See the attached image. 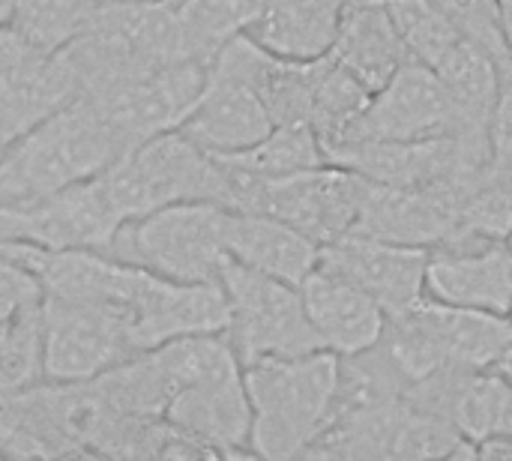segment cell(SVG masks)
Instances as JSON below:
<instances>
[{
  "label": "cell",
  "mask_w": 512,
  "mask_h": 461,
  "mask_svg": "<svg viewBox=\"0 0 512 461\" xmlns=\"http://www.w3.org/2000/svg\"><path fill=\"white\" fill-rule=\"evenodd\" d=\"M450 126L453 111L438 72L426 63L408 60L381 90L372 93V105L357 138L426 141L447 135Z\"/></svg>",
  "instance_id": "e0dca14e"
},
{
  "label": "cell",
  "mask_w": 512,
  "mask_h": 461,
  "mask_svg": "<svg viewBox=\"0 0 512 461\" xmlns=\"http://www.w3.org/2000/svg\"><path fill=\"white\" fill-rule=\"evenodd\" d=\"M6 144H9V138H6V135H3V132H0V153H3V150H6Z\"/></svg>",
  "instance_id": "e575fe53"
},
{
  "label": "cell",
  "mask_w": 512,
  "mask_h": 461,
  "mask_svg": "<svg viewBox=\"0 0 512 461\" xmlns=\"http://www.w3.org/2000/svg\"><path fill=\"white\" fill-rule=\"evenodd\" d=\"M57 54L78 99L174 60H189L183 51L177 6L132 0H105L90 27Z\"/></svg>",
  "instance_id": "3957f363"
},
{
  "label": "cell",
  "mask_w": 512,
  "mask_h": 461,
  "mask_svg": "<svg viewBox=\"0 0 512 461\" xmlns=\"http://www.w3.org/2000/svg\"><path fill=\"white\" fill-rule=\"evenodd\" d=\"M450 99L453 126L459 135H492L501 102L504 66L480 45L462 39L435 69Z\"/></svg>",
  "instance_id": "603a6c76"
},
{
  "label": "cell",
  "mask_w": 512,
  "mask_h": 461,
  "mask_svg": "<svg viewBox=\"0 0 512 461\" xmlns=\"http://www.w3.org/2000/svg\"><path fill=\"white\" fill-rule=\"evenodd\" d=\"M102 3L105 0H12L9 24L39 48L57 54L90 27Z\"/></svg>",
  "instance_id": "4316f807"
},
{
  "label": "cell",
  "mask_w": 512,
  "mask_h": 461,
  "mask_svg": "<svg viewBox=\"0 0 512 461\" xmlns=\"http://www.w3.org/2000/svg\"><path fill=\"white\" fill-rule=\"evenodd\" d=\"M42 282L24 264L0 252V324L18 318L27 309L42 306Z\"/></svg>",
  "instance_id": "4dcf8cb0"
},
{
  "label": "cell",
  "mask_w": 512,
  "mask_h": 461,
  "mask_svg": "<svg viewBox=\"0 0 512 461\" xmlns=\"http://www.w3.org/2000/svg\"><path fill=\"white\" fill-rule=\"evenodd\" d=\"M42 345L48 384H84L135 357L117 312L93 303L42 297Z\"/></svg>",
  "instance_id": "8fae6325"
},
{
  "label": "cell",
  "mask_w": 512,
  "mask_h": 461,
  "mask_svg": "<svg viewBox=\"0 0 512 461\" xmlns=\"http://www.w3.org/2000/svg\"><path fill=\"white\" fill-rule=\"evenodd\" d=\"M267 0H180L177 21L189 60L210 63L222 45L249 33Z\"/></svg>",
  "instance_id": "d4e9b609"
},
{
  "label": "cell",
  "mask_w": 512,
  "mask_h": 461,
  "mask_svg": "<svg viewBox=\"0 0 512 461\" xmlns=\"http://www.w3.org/2000/svg\"><path fill=\"white\" fill-rule=\"evenodd\" d=\"M228 213L213 201L171 204L126 222L105 252L174 282H219L231 261Z\"/></svg>",
  "instance_id": "8992f818"
},
{
  "label": "cell",
  "mask_w": 512,
  "mask_h": 461,
  "mask_svg": "<svg viewBox=\"0 0 512 461\" xmlns=\"http://www.w3.org/2000/svg\"><path fill=\"white\" fill-rule=\"evenodd\" d=\"M384 3L411 60L438 69L444 57L462 42V33L435 0H384Z\"/></svg>",
  "instance_id": "83f0119b"
},
{
  "label": "cell",
  "mask_w": 512,
  "mask_h": 461,
  "mask_svg": "<svg viewBox=\"0 0 512 461\" xmlns=\"http://www.w3.org/2000/svg\"><path fill=\"white\" fill-rule=\"evenodd\" d=\"M225 243L231 261L297 288L321 261V246L312 237L267 213L231 210Z\"/></svg>",
  "instance_id": "ffe728a7"
},
{
  "label": "cell",
  "mask_w": 512,
  "mask_h": 461,
  "mask_svg": "<svg viewBox=\"0 0 512 461\" xmlns=\"http://www.w3.org/2000/svg\"><path fill=\"white\" fill-rule=\"evenodd\" d=\"M162 420L201 444L210 456L255 459L249 450L252 405L240 360L222 363L207 375L183 384L171 396Z\"/></svg>",
  "instance_id": "4fadbf2b"
},
{
  "label": "cell",
  "mask_w": 512,
  "mask_h": 461,
  "mask_svg": "<svg viewBox=\"0 0 512 461\" xmlns=\"http://www.w3.org/2000/svg\"><path fill=\"white\" fill-rule=\"evenodd\" d=\"M120 228L123 219L114 210L99 177L27 204L0 207V240L27 243L45 252H105Z\"/></svg>",
  "instance_id": "30bf717a"
},
{
  "label": "cell",
  "mask_w": 512,
  "mask_h": 461,
  "mask_svg": "<svg viewBox=\"0 0 512 461\" xmlns=\"http://www.w3.org/2000/svg\"><path fill=\"white\" fill-rule=\"evenodd\" d=\"M120 156L123 147L93 102L75 99L6 144L0 153V207L93 180Z\"/></svg>",
  "instance_id": "6da1fadb"
},
{
  "label": "cell",
  "mask_w": 512,
  "mask_h": 461,
  "mask_svg": "<svg viewBox=\"0 0 512 461\" xmlns=\"http://www.w3.org/2000/svg\"><path fill=\"white\" fill-rule=\"evenodd\" d=\"M222 159H228L234 168H240L252 177H261V180L288 177V174H300V171L327 165L324 147L306 120L273 126L270 135L261 138L255 147L234 153V156H222Z\"/></svg>",
  "instance_id": "484cf974"
},
{
  "label": "cell",
  "mask_w": 512,
  "mask_h": 461,
  "mask_svg": "<svg viewBox=\"0 0 512 461\" xmlns=\"http://www.w3.org/2000/svg\"><path fill=\"white\" fill-rule=\"evenodd\" d=\"M369 105H372V90L360 78H354L345 66H339L330 54L309 108V126L315 129L324 156L360 135V123Z\"/></svg>",
  "instance_id": "cb8c5ba5"
},
{
  "label": "cell",
  "mask_w": 512,
  "mask_h": 461,
  "mask_svg": "<svg viewBox=\"0 0 512 461\" xmlns=\"http://www.w3.org/2000/svg\"><path fill=\"white\" fill-rule=\"evenodd\" d=\"M435 3L456 24L462 39H468V42L480 45L483 51H489L501 66L510 63L498 0H435Z\"/></svg>",
  "instance_id": "f546056e"
},
{
  "label": "cell",
  "mask_w": 512,
  "mask_h": 461,
  "mask_svg": "<svg viewBox=\"0 0 512 461\" xmlns=\"http://www.w3.org/2000/svg\"><path fill=\"white\" fill-rule=\"evenodd\" d=\"M426 294L450 306L512 315V246L429 249Z\"/></svg>",
  "instance_id": "d6986e66"
},
{
  "label": "cell",
  "mask_w": 512,
  "mask_h": 461,
  "mask_svg": "<svg viewBox=\"0 0 512 461\" xmlns=\"http://www.w3.org/2000/svg\"><path fill=\"white\" fill-rule=\"evenodd\" d=\"M318 264L360 285L384 306L387 315L411 309L426 294L429 249L423 246H402L363 234H345L336 243L321 246Z\"/></svg>",
  "instance_id": "5bb4252c"
},
{
  "label": "cell",
  "mask_w": 512,
  "mask_h": 461,
  "mask_svg": "<svg viewBox=\"0 0 512 461\" xmlns=\"http://www.w3.org/2000/svg\"><path fill=\"white\" fill-rule=\"evenodd\" d=\"M207 69L210 63L201 60H174L84 99L93 102L126 153L183 126L204 90Z\"/></svg>",
  "instance_id": "9c48e42d"
},
{
  "label": "cell",
  "mask_w": 512,
  "mask_h": 461,
  "mask_svg": "<svg viewBox=\"0 0 512 461\" xmlns=\"http://www.w3.org/2000/svg\"><path fill=\"white\" fill-rule=\"evenodd\" d=\"M309 324L324 351L351 357L375 348L387 333L384 306L342 273L318 264L300 285Z\"/></svg>",
  "instance_id": "ac0fdd59"
},
{
  "label": "cell",
  "mask_w": 512,
  "mask_h": 461,
  "mask_svg": "<svg viewBox=\"0 0 512 461\" xmlns=\"http://www.w3.org/2000/svg\"><path fill=\"white\" fill-rule=\"evenodd\" d=\"M330 54L372 93L411 60L384 0H348Z\"/></svg>",
  "instance_id": "44dd1931"
},
{
  "label": "cell",
  "mask_w": 512,
  "mask_h": 461,
  "mask_svg": "<svg viewBox=\"0 0 512 461\" xmlns=\"http://www.w3.org/2000/svg\"><path fill=\"white\" fill-rule=\"evenodd\" d=\"M348 0H267L249 36L288 60H318L333 51Z\"/></svg>",
  "instance_id": "7402d4cb"
},
{
  "label": "cell",
  "mask_w": 512,
  "mask_h": 461,
  "mask_svg": "<svg viewBox=\"0 0 512 461\" xmlns=\"http://www.w3.org/2000/svg\"><path fill=\"white\" fill-rule=\"evenodd\" d=\"M120 318L135 354H144L174 339L225 333L228 297L222 282H174L141 267Z\"/></svg>",
  "instance_id": "7c38bea8"
},
{
  "label": "cell",
  "mask_w": 512,
  "mask_h": 461,
  "mask_svg": "<svg viewBox=\"0 0 512 461\" xmlns=\"http://www.w3.org/2000/svg\"><path fill=\"white\" fill-rule=\"evenodd\" d=\"M12 15V0H0V24H6Z\"/></svg>",
  "instance_id": "d6a6232c"
},
{
  "label": "cell",
  "mask_w": 512,
  "mask_h": 461,
  "mask_svg": "<svg viewBox=\"0 0 512 461\" xmlns=\"http://www.w3.org/2000/svg\"><path fill=\"white\" fill-rule=\"evenodd\" d=\"M477 459L512 461V435L498 432V435H489V438L477 441Z\"/></svg>",
  "instance_id": "1f68e13d"
},
{
  "label": "cell",
  "mask_w": 512,
  "mask_h": 461,
  "mask_svg": "<svg viewBox=\"0 0 512 461\" xmlns=\"http://www.w3.org/2000/svg\"><path fill=\"white\" fill-rule=\"evenodd\" d=\"M462 198L450 186H384L366 183L351 234L435 249L456 225Z\"/></svg>",
  "instance_id": "9a60e30c"
},
{
  "label": "cell",
  "mask_w": 512,
  "mask_h": 461,
  "mask_svg": "<svg viewBox=\"0 0 512 461\" xmlns=\"http://www.w3.org/2000/svg\"><path fill=\"white\" fill-rule=\"evenodd\" d=\"M132 3H171V6H177L180 0H132Z\"/></svg>",
  "instance_id": "836d02e7"
},
{
  "label": "cell",
  "mask_w": 512,
  "mask_h": 461,
  "mask_svg": "<svg viewBox=\"0 0 512 461\" xmlns=\"http://www.w3.org/2000/svg\"><path fill=\"white\" fill-rule=\"evenodd\" d=\"M381 345L411 384L441 369H492L512 345V315L450 306L423 294L411 309L387 315Z\"/></svg>",
  "instance_id": "5b68a950"
},
{
  "label": "cell",
  "mask_w": 512,
  "mask_h": 461,
  "mask_svg": "<svg viewBox=\"0 0 512 461\" xmlns=\"http://www.w3.org/2000/svg\"><path fill=\"white\" fill-rule=\"evenodd\" d=\"M42 366V306H36L0 324V387L30 390L36 384H45Z\"/></svg>",
  "instance_id": "f1b7e54d"
},
{
  "label": "cell",
  "mask_w": 512,
  "mask_h": 461,
  "mask_svg": "<svg viewBox=\"0 0 512 461\" xmlns=\"http://www.w3.org/2000/svg\"><path fill=\"white\" fill-rule=\"evenodd\" d=\"M222 162L231 174V210L276 216L312 237L318 246L336 243L339 237L351 234L369 183L366 177L330 162L273 180L252 177L234 168L228 159Z\"/></svg>",
  "instance_id": "52a82bcc"
},
{
  "label": "cell",
  "mask_w": 512,
  "mask_h": 461,
  "mask_svg": "<svg viewBox=\"0 0 512 461\" xmlns=\"http://www.w3.org/2000/svg\"><path fill=\"white\" fill-rule=\"evenodd\" d=\"M273 129V117L258 90L222 63H210L204 90L180 132L213 156H234L255 147Z\"/></svg>",
  "instance_id": "2e32d148"
},
{
  "label": "cell",
  "mask_w": 512,
  "mask_h": 461,
  "mask_svg": "<svg viewBox=\"0 0 512 461\" xmlns=\"http://www.w3.org/2000/svg\"><path fill=\"white\" fill-rule=\"evenodd\" d=\"M252 405L249 450L255 459H297L324 435L336 411L339 357L312 351L243 366Z\"/></svg>",
  "instance_id": "7a4b0ae2"
},
{
  "label": "cell",
  "mask_w": 512,
  "mask_h": 461,
  "mask_svg": "<svg viewBox=\"0 0 512 461\" xmlns=\"http://www.w3.org/2000/svg\"><path fill=\"white\" fill-rule=\"evenodd\" d=\"M228 297V342L243 366L270 357H303L324 351L297 285L228 261L219 276Z\"/></svg>",
  "instance_id": "ba28073f"
},
{
  "label": "cell",
  "mask_w": 512,
  "mask_h": 461,
  "mask_svg": "<svg viewBox=\"0 0 512 461\" xmlns=\"http://www.w3.org/2000/svg\"><path fill=\"white\" fill-rule=\"evenodd\" d=\"M99 180L123 225L183 201H213L231 210L228 165L180 129L126 150Z\"/></svg>",
  "instance_id": "277c9868"
}]
</instances>
